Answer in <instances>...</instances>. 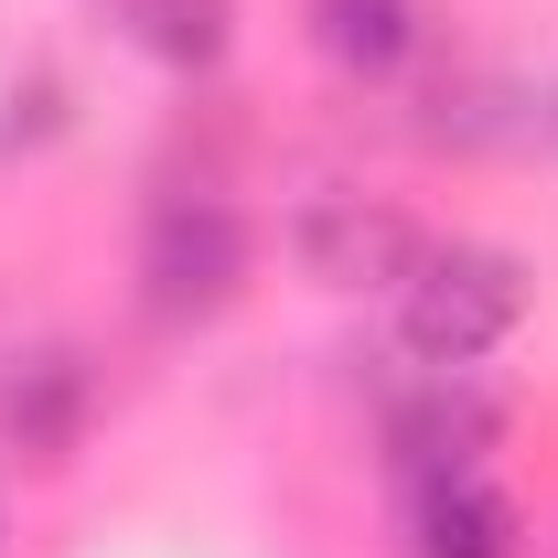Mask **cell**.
<instances>
[{
  "mask_svg": "<svg viewBox=\"0 0 558 558\" xmlns=\"http://www.w3.org/2000/svg\"><path fill=\"white\" fill-rule=\"evenodd\" d=\"M247 279V215L226 194H172L150 205V236H140V301L161 323H215Z\"/></svg>",
  "mask_w": 558,
  "mask_h": 558,
  "instance_id": "obj_2",
  "label": "cell"
},
{
  "mask_svg": "<svg viewBox=\"0 0 558 558\" xmlns=\"http://www.w3.org/2000/svg\"><path fill=\"white\" fill-rule=\"evenodd\" d=\"M418 236L398 205H365V194H323V205L301 215V269L323 279V290H398L418 269Z\"/></svg>",
  "mask_w": 558,
  "mask_h": 558,
  "instance_id": "obj_3",
  "label": "cell"
},
{
  "mask_svg": "<svg viewBox=\"0 0 558 558\" xmlns=\"http://www.w3.org/2000/svg\"><path fill=\"white\" fill-rule=\"evenodd\" d=\"M387 440H398V473L484 462V440H494V398L473 387V365H429V387H418V398H398Z\"/></svg>",
  "mask_w": 558,
  "mask_h": 558,
  "instance_id": "obj_5",
  "label": "cell"
},
{
  "mask_svg": "<svg viewBox=\"0 0 558 558\" xmlns=\"http://www.w3.org/2000/svg\"><path fill=\"white\" fill-rule=\"evenodd\" d=\"M409 558H515V505L484 462L409 473Z\"/></svg>",
  "mask_w": 558,
  "mask_h": 558,
  "instance_id": "obj_4",
  "label": "cell"
},
{
  "mask_svg": "<svg viewBox=\"0 0 558 558\" xmlns=\"http://www.w3.org/2000/svg\"><path fill=\"white\" fill-rule=\"evenodd\" d=\"M515 323H526V269L505 247H418V269L398 279V344L418 365H484Z\"/></svg>",
  "mask_w": 558,
  "mask_h": 558,
  "instance_id": "obj_1",
  "label": "cell"
},
{
  "mask_svg": "<svg viewBox=\"0 0 558 558\" xmlns=\"http://www.w3.org/2000/svg\"><path fill=\"white\" fill-rule=\"evenodd\" d=\"M75 365L65 354H44V365H22L11 376V398H0V418H11V440L33 451V462H65V440H75Z\"/></svg>",
  "mask_w": 558,
  "mask_h": 558,
  "instance_id": "obj_7",
  "label": "cell"
},
{
  "mask_svg": "<svg viewBox=\"0 0 558 558\" xmlns=\"http://www.w3.org/2000/svg\"><path fill=\"white\" fill-rule=\"evenodd\" d=\"M119 22L161 65H215L226 54V0H119Z\"/></svg>",
  "mask_w": 558,
  "mask_h": 558,
  "instance_id": "obj_8",
  "label": "cell"
},
{
  "mask_svg": "<svg viewBox=\"0 0 558 558\" xmlns=\"http://www.w3.org/2000/svg\"><path fill=\"white\" fill-rule=\"evenodd\" d=\"M312 44L344 75H398L418 54V0H312Z\"/></svg>",
  "mask_w": 558,
  "mask_h": 558,
  "instance_id": "obj_6",
  "label": "cell"
}]
</instances>
